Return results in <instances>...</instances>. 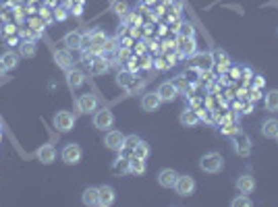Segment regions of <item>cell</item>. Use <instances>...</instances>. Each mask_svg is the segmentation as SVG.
Returning a JSON list of instances; mask_svg holds the SVG:
<instances>
[{"instance_id": "obj_17", "label": "cell", "mask_w": 278, "mask_h": 207, "mask_svg": "<svg viewBox=\"0 0 278 207\" xmlns=\"http://www.w3.org/2000/svg\"><path fill=\"white\" fill-rule=\"evenodd\" d=\"M110 170H112V174H114V176L129 174V172H131V162H129V157H123V153H121V155L114 159V162H112Z\"/></svg>"}, {"instance_id": "obj_34", "label": "cell", "mask_w": 278, "mask_h": 207, "mask_svg": "<svg viewBox=\"0 0 278 207\" xmlns=\"http://www.w3.org/2000/svg\"><path fill=\"white\" fill-rule=\"evenodd\" d=\"M133 155H137V157H141V159H147V155H149V145H147L145 141H139L137 147L133 149Z\"/></svg>"}, {"instance_id": "obj_35", "label": "cell", "mask_w": 278, "mask_h": 207, "mask_svg": "<svg viewBox=\"0 0 278 207\" xmlns=\"http://www.w3.org/2000/svg\"><path fill=\"white\" fill-rule=\"evenodd\" d=\"M179 35H181V37H191V35H195L193 25H191L189 21H183L181 25H179Z\"/></svg>"}, {"instance_id": "obj_3", "label": "cell", "mask_w": 278, "mask_h": 207, "mask_svg": "<svg viewBox=\"0 0 278 207\" xmlns=\"http://www.w3.org/2000/svg\"><path fill=\"white\" fill-rule=\"evenodd\" d=\"M60 157H62V162H65L67 166H75V164H79V162H81V157H83V149H81L77 143H69V145L62 147Z\"/></svg>"}, {"instance_id": "obj_19", "label": "cell", "mask_w": 278, "mask_h": 207, "mask_svg": "<svg viewBox=\"0 0 278 207\" xmlns=\"http://www.w3.org/2000/svg\"><path fill=\"white\" fill-rule=\"evenodd\" d=\"M37 159H39L42 164H52L54 159H56V149H54V145H50V143L39 145V149H37Z\"/></svg>"}, {"instance_id": "obj_24", "label": "cell", "mask_w": 278, "mask_h": 207, "mask_svg": "<svg viewBox=\"0 0 278 207\" xmlns=\"http://www.w3.org/2000/svg\"><path fill=\"white\" fill-rule=\"evenodd\" d=\"M37 54V46L33 39H23L19 44V56H23V58H33Z\"/></svg>"}, {"instance_id": "obj_31", "label": "cell", "mask_w": 278, "mask_h": 207, "mask_svg": "<svg viewBox=\"0 0 278 207\" xmlns=\"http://www.w3.org/2000/svg\"><path fill=\"white\" fill-rule=\"evenodd\" d=\"M110 9H112V13H116L118 17H125L127 13H129V5H127V0H112Z\"/></svg>"}, {"instance_id": "obj_48", "label": "cell", "mask_w": 278, "mask_h": 207, "mask_svg": "<svg viewBox=\"0 0 278 207\" xmlns=\"http://www.w3.org/2000/svg\"><path fill=\"white\" fill-rule=\"evenodd\" d=\"M170 3H173V0H164V5H170Z\"/></svg>"}, {"instance_id": "obj_25", "label": "cell", "mask_w": 278, "mask_h": 207, "mask_svg": "<svg viewBox=\"0 0 278 207\" xmlns=\"http://www.w3.org/2000/svg\"><path fill=\"white\" fill-rule=\"evenodd\" d=\"M262 135L266 137V139H276L278 135V120L276 118H268L262 122Z\"/></svg>"}, {"instance_id": "obj_23", "label": "cell", "mask_w": 278, "mask_h": 207, "mask_svg": "<svg viewBox=\"0 0 278 207\" xmlns=\"http://www.w3.org/2000/svg\"><path fill=\"white\" fill-rule=\"evenodd\" d=\"M237 189H239L241 193H245V195H251V193L255 191V178H253L251 174L239 176V180H237Z\"/></svg>"}, {"instance_id": "obj_1", "label": "cell", "mask_w": 278, "mask_h": 207, "mask_svg": "<svg viewBox=\"0 0 278 207\" xmlns=\"http://www.w3.org/2000/svg\"><path fill=\"white\" fill-rule=\"evenodd\" d=\"M200 168L206 174H218L224 168V159H222V155L218 151H208L200 159Z\"/></svg>"}, {"instance_id": "obj_22", "label": "cell", "mask_w": 278, "mask_h": 207, "mask_svg": "<svg viewBox=\"0 0 278 207\" xmlns=\"http://www.w3.org/2000/svg\"><path fill=\"white\" fill-rule=\"evenodd\" d=\"M54 62H56L60 68H65V71H71V68H73L71 50H58V52L54 54Z\"/></svg>"}, {"instance_id": "obj_21", "label": "cell", "mask_w": 278, "mask_h": 207, "mask_svg": "<svg viewBox=\"0 0 278 207\" xmlns=\"http://www.w3.org/2000/svg\"><path fill=\"white\" fill-rule=\"evenodd\" d=\"M212 58H214V64H216L220 71H226V68L230 66V56L222 48H214L212 50Z\"/></svg>"}, {"instance_id": "obj_41", "label": "cell", "mask_w": 278, "mask_h": 207, "mask_svg": "<svg viewBox=\"0 0 278 207\" xmlns=\"http://www.w3.org/2000/svg\"><path fill=\"white\" fill-rule=\"evenodd\" d=\"M56 19H58V21H65V19H67L65 9H58V11H56Z\"/></svg>"}, {"instance_id": "obj_11", "label": "cell", "mask_w": 278, "mask_h": 207, "mask_svg": "<svg viewBox=\"0 0 278 207\" xmlns=\"http://www.w3.org/2000/svg\"><path fill=\"white\" fill-rule=\"evenodd\" d=\"M98 205H102V207H110L112 203H114V199H116V193H114V189L110 187V185H102V187H98Z\"/></svg>"}, {"instance_id": "obj_42", "label": "cell", "mask_w": 278, "mask_h": 207, "mask_svg": "<svg viewBox=\"0 0 278 207\" xmlns=\"http://www.w3.org/2000/svg\"><path fill=\"white\" fill-rule=\"evenodd\" d=\"M255 81H253V85L255 87H264V77H253Z\"/></svg>"}, {"instance_id": "obj_38", "label": "cell", "mask_w": 278, "mask_h": 207, "mask_svg": "<svg viewBox=\"0 0 278 207\" xmlns=\"http://www.w3.org/2000/svg\"><path fill=\"white\" fill-rule=\"evenodd\" d=\"M173 83L177 85V89H179V91H187V94H189V85L185 83V77H177Z\"/></svg>"}, {"instance_id": "obj_28", "label": "cell", "mask_w": 278, "mask_h": 207, "mask_svg": "<svg viewBox=\"0 0 278 207\" xmlns=\"http://www.w3.org/2000/svg\"><path fill=\"white\" fill-rule=\"evenodd\" d=\"M129 162H131V172H133L135 176L145 174V159H141V157H137V155H131Z\"/></svg>"}, {"instance_id": "obj_7", "label": "cell", "mask_w": 278, "mask_h": 207, "mask_svg": "<svg viewBox=\"0 0 278 207\" xmlns=\"http://www.w3.org/2000/svg\"><path fill=\"white\" fill-rule=\"evenodd\" d=\"M114 125V114L108 110V108H102L94 114V127L100 129V131H106Z\"/></svg>"}, {"instance_id": "obj_20", "label": "cell", "mask_w": 278, "mask_h": 207, "mask_svg": "<svg viewBox=\"0 0 278 207\" xmlns=\"http://www.w3.org/2000/svg\"><path fill=\"white\" fill-rule=\"evenodd\" d=\"M116 83L121 85V87H125V89H135L137 87V81H135V75H133V71H121L118 75H116Z\"/></svg>"}, {"instance_id": "obj_45", "label": "cell", "mask_w": 278, "mask_h": 207, "mask_svg": "<svg viewBox=\"0 0 278 207\" xmlns=\"http://www.w3.org/2000/svg\"><path fill=\"white\" fill-rule=\"evenodd\" d=\"M5 73H7V66H5L3 58H0V75H5Z\"/></svg>"}, {"instance_id": "obj_46", "label": "cell", "mask_w": 278, "mask_h": 207, "mask_svg": "<svg viewBox=\"0 0 278 207\" xmlns=\"http://www.w3.org/2000/svg\"><path fill=\"white\" fill-rule=\"evenodd\" d=\"M13 31H15V27H13V25H7V27H5V33H13Z\"/></svg>"}, {"instance_id": "obj_15", "label": "cell", "mask_w": 278, "mask_h": 207, "mask_svg": "<svg viewBox=\"0 0 278 207\" xmlns=\"http://www.w3.org/2000/svg\"><path fill=\"white\" fill-rule=\"evenodd\" d=\"M88 66H90V73H92V75H104V73H108V68H110L108 60H106L102 54H100V56H94V58L88 62Z\"/></svg>"}, {"instance_id": "obj_27", "label": "cell", "mask_w": 278, "mask_h": 207, "mask_svg": "<svg viewBox=\"0 0 278 207\" xmlns=\"http://www.w3.org/2000/svg\"><path fill=\"white\" fill-rule=\"evenodd\" d=\"M98 187H88L83 191V195H81V201H83V205H88V207H92V205H98Z\"/></svg>"}, {"instance_id": "obj_4", "label": "cell", "mask_w": 278, "mask_h": 207, "mask_svg": "<svg viewBox=\"0 0 278 207\" xmlns=\"http://www.w3.org/2000/svg\"><path fill=\"white\" fill-rule=\"evenodd\" d=\"M214 66V58H212V52H195L191 56V68H195L200 73H206Z\"/></svg>"}, {"instance_id": "obj_50", "label": "cell", "mask_w": 278, "mask_h": 207, "mask_svg": "<svg viewBox=\"0 0 278 207\" xmlns=\"http://www.w3.org/2000/svg\"><path fill=\"white\" fill-rule=\"evenodd\" d=\"M276 141H278V135H276Z\"/></svg>"}, {"instance_id": "obj_14", "label": "cell", "mask_w": 278, "mask_h": 207, "mask_svg": "<svg viewBox=\"0 0 278 207\" xmlns=\"http://www.w3.org/2000/svg\"><path fill=\"white\" fill-rule=\"evenodd\" d=\"M179 52H181V56H185V58H191L195 52H197V44H195V37L191 35V37H181L179 39Z\"/></svg>"}, {"instance_id": "obj_47", "label": "cell", "mask_w": 278, "mask_h": 207, "mask_svg": "<svg viewBox=\"0 0 278 207\" xmlns=\"http://www.w3.org/2000/svg\"><path fill=\"white\" fill-rule=\"evenodd\" d=\"M141 3H143V5H154L156 0H141Z\"/></svg>"}, {"instance_id": "obj_43", "label": "cell", "mask_w": 278, "mask_h": 207, "mask_svg": "<svg viewBox=\"0 0 278 207\" xmlns=\"http://www.w3.org/2000/svg\"><path fill=\"white\" fill-rule=\"evenodd\" d=\"M5 27H7V19H5V15H0V33L5 31Z\"/></svg>"}, {"instance_id": "obj_13", "label": "cell", "mask_w": 278, "mask_h": 207, "mask_svg": "<svg viewBox=\"0 0 278 207\" xmlns=\"http://www.w3.org/2000/svg\"><path fill=\"white\" fill-rule=\"evenodd\" d=\"M200 120H202V118H200V112L193 110V108L183 110V112H181V116H179V122H181L185 129H193Z\"/></svg>"}, {"instance_id": "obj_9", "label": "cell", "mask_w": 278, "mask_h": 207, "mask_svg": "<svg viewBox=\"0 0 278 207\" xmlns=\"http://www.w3.org/2000/svg\"><path fill=\"white\" fill-rule=\"evenodd\" d=\"M104 145L108 147V149H112V151H123V147H125V135L121 133V131H108L106 133V139H104Z\"/></svg>"}, {"instance_id": "obj_36", "label": "cell", "mask_w": 278, "mask_h": 207, "mask_svg": "<svg viewBox=\"0 0 278 207\" xmlns=\"http://www.w3.org/2000/svg\"><path fill=\"white\" fill-rule=\"evenodd\" d=\"M116 50V42L114 39H106L104 46H102V54H110Z\"/></svg>"}, {"instance_id": "obj_10", "label": "cell", "mask_w": 278, "mask_h": 207, "mask_svg": "<svg viewBox=\"0 0 278 207\" xmlns=\"http://www.w3.org/2000/svg\"><path fill=\"white\" fill-rule=\"evenodd\" d=\"M158 96H160L162 102H173L179 96V89H177V85L173 81H164L158 87Z\"/></svg>"}, {"instance_id": "obj_12", "label": "cell", "mask_w": 278, "mask_h": 207, "mask_svg": "<svg viewBox=\"0 0 278 207\" xmlns=\"http://www.w3.org/2000/svg\"><path fill=\"white\" fill-rule=\"evenodd\" d=\"M177 178H179V174H177L173 168H164V170H160V174H158V185H160L162 189H175Z\"/></svg>"}, {"instance_id": "obj_37", "label": "cell", "mask_w": 278, "mask_h": 207, "mask_svg": "<svg viewBox=\"0 0 278 207\" xmlns=\"http://www.w3.org/2000/svg\"><path fill=\"white\" fill-rule=\"evenodd\" d=\"M104 42H106V35H104L102 31H96V33L90 37V44H96V46H104Z\"/></svg>"}, {"instance_id": "obj_8", "label": "cell", "mask_w": 278, "mask_h": 207, "mask_svg": "<svg viewBox=\"0 0 278 207\" xmlns=\"http://www.w3.org/2000/svg\"><path fill=\"white\" fill-rule=\"evenodd\" d=\"M98 104H100V100H98V96H96V94H83V96H79V98H77V110H79L81 114L96 112Z\"/></svg>"}, {"instance_id": "obj_26", "label": "cell", "mask_w": 278, "mask_h": 207, "mask_svg": "<svg viewBox=\"0 0 278 207\" xmlns=\"http://www.w3.org/2000/svg\"><path fill=\"white\" fill-rule=\"evenodd\" d=\"M67 83L71 89H77L85 83V75L81 71H77V68H71V71H67Z\"/></svg>"}, {"instance_id": "obj_18", "label": "cell", "mask_w": 278, "mask_h": 207, "mask_svg": "<svg viewBox=\"0 0 278 207\" xmlns=\"http://www.w3.org/2000/svg\"><path fill=\"white\" fill-rule=\"evenodd\" d=\"M62 44L67 46V50H83V35L79 31H69L62 37Z\"/></svg>"}, {"instance_id": "obj_32", "label": "cell", "mask_w": 278, "mask_h": 207, "mask_svg": "<svg viewBox=\"0 0 278 207\" xmlns=\"http://www.w3.org/2000/svg\"><path fill=\"white\" fill-rule=\"evenodd\" d=\"M141 139L137 135H129V137H125V147H123V151H131L133 153V149L137 147V143H139Z\"/></svg>"}, {"instance_id": "obj_39", "label": "cell", "mask_w": 278, "mask_h": 207, "mask_svg": "<svg viewBox=\"0 0 278 207\" xmlns=\"http://www.w3.org/2000/svg\"><path fill=\"white\" fill-rule=\"evenodd\" d=\"M237 131H241L237 125H228V127H222V133H224V135H234Z\"/></svg>"}, {"instance_id": "obj_2", "label": "cell", "mask_w": 278, "mask_h": 207, "mask_svg": "<svg viewBox=\"0 0 278 207\" xmlns=\"http://www.w3.org/2000/svg\"><path fill=\"white\" fill-rule=\"evenodd\" d=\"M230 139H232V145H234V151H237L241 157H247L251 153V139H249V135H245L243 131H237L234 135H230Z\"/></svg>"}, {"instance_id": "obj_33", "label": "cell", "mask_w": 278, "mask_h": 207, "mask_svg": "<svg viewBox=\"0 0 278 207\" xmlns=\"http://www.w3.org/2000/svg\"><path fill=\"white\" fill-rule=\"evenodd\" d=\"M230 205H232V207H251L253 201L243 193V195H239V197H234V199L230 201Z\"/></svg>"}, {"instance_id": "obj_5", "label": "cell", "mask_w": 278, "mask_h": 207, "mask_svg": "<svg viewBox=\"0 0 278 207\" xmlns=\"http://www.w3.org/2000/svg\"><path fill=\"white\" fill-rule=\"evenodd\" d=\"M175 191L179 197H189V195H193L195 193V178L193 176H179L177 182H175Z\"/></svg>"}, {"instance_id": "obj_44", "label": "cell", "mask_w": 278, "mask_h": 207, "mask_svg": "<svg viewBox=\"0 0 278 207\" xmlns=\"http://www.w3.org/2000/svg\"><path fill=\"white\" fill-rule=\"evenodd\" d=\"M127 62H129V71H133V73H135V71H137V62H135L133 58H131V60H127Z\"/></svg>"}, {"instance_id": "obj_16", "label": "cell", "mask_w": 278, "mask_h": 207, "mask_svg": "<svg viewBox=\"0 0 278 207\" xmlns=\"http://www.w3.org/2000/svg\"><path fill=\"white\" fill-rule=\"evenodd\" d=\"M160 104H162V100H160V96H158V91H149V94H145V96L141 98V108H143L145 112H156V110L160 108Z\"/></svg>"}, {"instance_id": "obj_6", "label": "cell", "mask_w": 278, "mask_h": 207, "mask_svg": "<svg viewBox=\"0 0 278 207\" xmlns=\"http://www.w3.org/2000/svg\"><path fill=\"white\" fill-rule=\"evenodd\" d=\"M54 127L60 133H69L75 127V116L71 112H67V110H60V112H56V116H54Z\"/></svg>"}, {"instance_id": "obj_49", "label": "cell", "mask_w": 278, "mask_h": 207, "mask_svg": "<svg viewBox=\"0 0 278 207\" xmlns=\"http://www.w3.org/2000/svg\"><path fill=\"white\" fill-rule=\"evenodd\" d=\"M0 131H3V120H0Z\"/></svg>"}, {"instance_id": "obj_30", "label": "cell", "mask_w": 278, "mask_h": 207, "mask_svg": "<svg viewBox=\"0 0 278 207\" xmlns=\"http://www.w3.org/2000/svg\"><path fill=\"white\" fill-rule=\"evenodd\" d=\"M266 108L270 112H278V89H272L266 94Z\"/></svg>"}, {"instance_id": "obj_29", "label": "cell", "mask_w": 278, "mask_h": 207, "mask_svg": "<svg viewBox=\"0 0 278 207\" xmlns=\"http://www.w3.org/2000/svg\"><path fill=\"white\" fill-rule=\"evenodd\" d=\"M0 58H3V62H5V66H7V71H13V68L19 66V54H17V52H11V50H9V52H5Z\"/></svg>"}, {"instance_id": "obj_40", "label": "cell", "mask_w": 278, "mask_h": 207, "mask_svg": "<svg viewBox=\"0 0 278 207\" xmlns=\"http://www.w3.org/2000/svg\"><path fill=\"white\" fill-rule=\"evenodd\" d=\"M156 66H158V68H162V71H164V68H168V66H173V64H170V62H166L164 58H158V60H156Z\"/></svg>"}]
</instances>
